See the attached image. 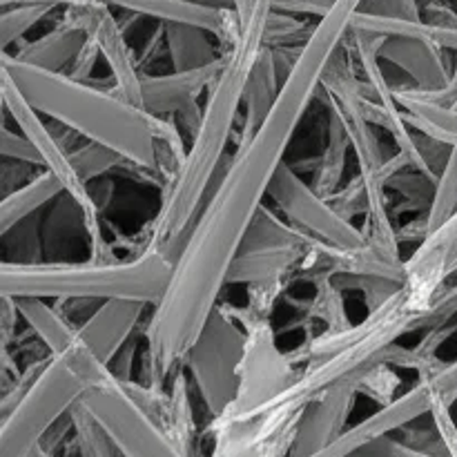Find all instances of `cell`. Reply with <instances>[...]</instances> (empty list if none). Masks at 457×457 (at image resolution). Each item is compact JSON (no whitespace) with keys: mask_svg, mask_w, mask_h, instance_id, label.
<instances>
[{"mask_svg":"<svg viewBox=\"0 0 457 457\" xmlns=\"http://www.w3.org/2000/svg\"><path fill=\"white\" fill-rule=\"evenodd\" d=\"M286 219L320 244L339 250L369 248L364 230L344 217L333 201L321 196L311 183L303 181L295 168L284 163L272 179L268 192Z\"/></svg>","mask_w":457,"mask_h":457,"instance_id":"obj_12","label":"cell"},{"mask_svg":"<svg viewBox=\"0 0 457 457\" xmlns=\"http://www.w3.org/2000/svg\"><path fill=\"white\" fill-rule=\"evenodd\" d=\"M165 49L179 71L210 67L223 58L217 36L195 25H165Z\"/></svg>","mask_w":457,"mask_h":457,"instance_id":"obj_24","label":"cell"},{"mask_svg":"<svg viewBox=\"0 0 457 457\" xmlns=\"http://www.w3.org/2000/svg\"><path fill=\"white\" fill-rule=\"evenodd\" d=\"M174 262L161 250L143 245L129 259H89V262H3L0 295L13 299L38 297L76 302V299H125L156 306L172 279Z\"/></svg>","mask_w":457,"mask_h":457,"instance_id":"obj_4","label":"cell"},{"mask_svg":"<svg viewBox=\"0 0 457 457\" xmlns=\"http://www.w3.org/2000/svg\"><path fill=\"white\" fill-rule=\"evenodd\" d=\"M0 92H3L4 112L12 116L16 128L21 129V132L34 143L36 150H38L40 168L56 174L58 181L65 187V195H70L85 212V237H87L89 244V257L98 259V262L116 259L112 244L105 237V230H103L101 205L94 201L89 183H85L83 179L79 177V172H76L65 143L54 134V129L49 128L45 116L40 114L36 107H31V103L21 94V89H18L12 80L4 79V76L3 85H0Z\"/></svg>","mask_w":457,"mask_h":457,"instance_id":"obj_8","label":"cell"},{"mask_svg":"<svg viewBox=\"0 0 457 457\" xmlns=\"http://www.w3.org/2000/svg\"><path fill=\"white\" fill-rule=\"evenodd\" d=\"M384 65H393L422 92H437L449 87L453 74L445 58V49L422 38H384L379 47Z\"/></svg>","mask_w":457,"mask_h":457,"instance_id":"obj_19","label":"cell"},{"mask_svg":"<svg viewBox=\"0 0 457 457\" xmlns=\"http://www.w3.org/2000/svg\"><path fill=\"white\" fill-rule=\"evenodd\" d=\"M457 275V212L440 230L420 241L406 259V295L418 311L427 312L433 295Z\"/></svg>","mask_w":457,"mask_h":457,"instance_id":"obj_15","label":"cell"},{"mask_svg":"<svg viewBox=\"0 0 457 457\" xmlns=\"http://www.w3.org/2000/svg\"><path fill=\"white\" fill-rule=\"evenodd\" d=\"M83 404L123 457H187L114 375L94 386L83 397Z\"/></svg>","mask_w":457,"mask_h":457,"instance_id":"obj_10","label":"cell"},{"mask_svg":"<svg viewBox=\"0 0 457 457\" xmlns=\"http://www.w3.org/2000/svg\"><path fill=\"white\" fill-rule=\"evenodd\" d=\"M400 386L395 370H391V364H379L378 369L370 370L360 384V393L369 395L370 400L379 402V404H388L395 400V388Z\"/></svg>","mask_w":457,"mask_h":457,"instance_id":"obj_35","label":"cell"},{"mask_svg":"<svg viewBox=\"0 0 457 457\" xmlns=\"http://www.w3.org/2000/svg\"><path fill=\"white\" fill-rule=\"evenodd\" d=\"M18 311H21L22 321L31 328V333L43 342L49 355H58V353L67 351L71 344L79 339V328L70 324L61 312L54 306H49L47 299L38 297H25L16 299Z\"/></svg>","mask_w":457,"mask_h":457,"instance_id":"obj_25","label":"cell"},{"mask_svg":"<svg viewBox=\"0 0 457 457\" xmlns=\"http://www.w3.org/2000/svg\"><path fill=\"white\" fill-rule=\"evenodd\" d=\"M360 12L375 13V16H395V18H422L420 0H364Z\"/></svg>","mask_w":457,"mask_h":457,"instance_id":"obj_37","label":"cell"},{"mask_svg":"<svg viewBox=\"0 0 457 457\" xmlns=\"http://www.w3.org/2000/svg\"><path fill=\"white\" fill-rule=\"evenodd\" d=\"M232 312L248 330V348L241 364L239 395L221 418L214 420V424L239 422L254 409L279 395L295 379L290 357L277 351L270 317H259L248 308H232Z\"/></svg>","mask_w":457,"mask_h":457,"instance_id":"obj_11","label":"cell"},{"mask_svg":"<svg viewBox=\"0 0 457 457\" xmlns=\"http://www.w3.org/2000/svg\"><path fill=\"white\" fill-rule=\"evenodd\" d=\"M54 7L49 4H9L0 13V49L9 52L31 27L38 25Z\"/></svg>","mask_w":457,"mask_h":457,"instance_id":"obj_33","label":"cell"},{"mask_svg":"<svg viewBox=\"0 0 457 457\" xmlns=\"http://www.w3.org/2000/svg\"><path fill=\"white\" fill-rule=\"evenodd\" d=\"M333 284L339 290H357V293L364 295L366 306L369 311L384 306L391 297H395L402 288H404V281L395 279V277H384V275H357V272H335L330 275Z\"/></svg>","mask_w":457,"mask_h":457,"instance_id":"obj_31","label":"cell"},{"mask_svg":"<svg viewBox=\"0 0 457 457\" xmlns=\"http://www.w3.org/2000/svg\"><path fill=\"white\" fill-rule=\"evenodd\" d=\"M105 3L163 25H195L208 29L210 34L217 36L223 49L230 47L239 34L235 9L212 7L196 0H105Z\"/></svg>","mask_w":457,"mask_h":457,"instance_id":"obj_16","label":"cell"},{"mask_svg":"<svg viewBox=\"0 0 457 457\" xmlns=\"http://www.w3.org/2000/svg\"><path fill=\"white\" fill-rule=\"evenodd\" d=\"M457 212V147H451L449 161L433 186L431 204L424 217V232L433 235ZM424 237V239H427Z\"/></svg>","mask_w":457,"mask_h":457,"instance_id":"obj_29","label":"cell"},{"mask_svg":"<svg viewBox=\"0 0 457 457\" xmlns=\"http://www.w3.org/2000/svg\"><path fill=\"white\" fill-rule=\"evenodd\" d=\"M361 4L364 0H337L315 22V29L302 43L297 61L286 74L270 114L253 138L237 145L235 159L205 199L174 259L168 290L152 306L143 330L145 386L165 391L186 366L192 344L219 306L245 232L263 208L272 179L286 163V150L321 89L330 58L348 38L353 18Z\"/></svg>","mask_w":457,"mask_h":457,"instance_id":"obj_1","label":"cell"},{"mask_svg":"<svg viewBox=\"0 0 457 457\" xmlns=\"http://www.w3.org/2000/svg\"><path fill=\"white\" fill-rule=\"evenodd\" d=\"M0 154H3L4 161H16V163L38 165L40 168V154L34 143L21 129L16 132L9 125L0 128Z\"/></svg>","mask_w":457,"mask_h":457,"instance_id":"obj_34","label":"cell"},{"mask_svg":"<svg viewBox=\"0 0 457 457\" xmlns=\"http://www.w3.org/2000/svg\"><path fill=\"white\" fill-rule=\"evenodd\" d=\"M445 3H457V0H445Z\"/></svg>","mask_w":457,"mask_h":457,"instance_id":"obj_42","label":"cell"},{"mask_svg":"<svg viewBox=\"0 0 457 457\" xmlns=\"http://www.w3.org/2000/svg\"><path fill=\"white\" fill-rule=\"evenodd\" d=\"M315 244L281 245V248H259L239 253L237 254L235 263H232L230 272H228V286H254L263 284V281L286 277L293 268L303 266V262L311 259Z\"/></svg>","mask_w":457,"mask_h":457,"instance_id":"obj_21","label":"cell"},{"mask_svg":"<svg viewBox=\"0 0 457 457\" xmlns=\"http://www.w3.org/2000/svg\"><path fill=\"white\" fill-rule=\"evenodd\" d=\"M112 375L80 339L67 351L49 355L40 373L0 411V457H31L58 422Z\"/></svg>","mask_w":457,"mask_h":457,"instance_id":"obj_5","label":"cell"},{"mask_svg":"<svg viewBox=\"0 0 457 457\" xmlns=\"http://www.w3.org/2000/svg\"><path fill=\"white\" fill-rule=\"evenodd\" d=\"M348 150H351V138H348L346 128H344L342 119L333 110H328V141H326L320 163H317L315 172H312L311 183L326 199H330L337 192V187L342 186Z\"/></svg>","mask_w":457,"mask_h":457,"instance_id":"obj_26","label":"cell"},{"mask_svg":"<svg viewBox=\"0 0 457 457\" xmlns=\"http://www.w3.org/2000/svg\"><path fill=\"white\" fill-rule=\"evenodd\" d=\"M71 163H74L76 172L83 179L85 183L98 181L101 177L110 174L112 170H116L119 165H129L119 152H114L112 147L103 145V143L87 141L83 145L70 150Z\"/></svg>","mask_w":457,"mask_h":457,"instance_id":"obj_32","label":"cell"},{"mask_svg":"<svg viewBox=\"0 0 457 457\" xmlns=\"http://www.w3.org/2000/svg\"><path fill=\"white\" fill-rule=\"evenodd\" d=\"M321 92H324L328 110H333L342 119L351 138V147L357 154V170H360L357 174L364 181L366 195H369V212L361 228L369 245L391 257H400V237L391 223L386 196V165L391 156H386L375 134V125L366 116L364 80L357 79L353 70V54L348 52L346 40L326 67Z\"/></svg>","mask_w":457,"mask_h":457,"instance_id":"obj_6","label":"cell"},{"mask_svg":"<svg viewBox=\"0 0 457 457\" xmlns=\"http://www.w3.org/2000/svg\"><path fill=\"white\" fill-rule=\"evenodd\" d=\"M89 3V0H0L3 7L9 4H49V7H74V4Z\"/></svg>","mask_w":457,"mask_h":457,"instance_id":"obj_40","label":"cell"},{"mask_svg":"<svg viewBox=\"0 0 457 457\" xmlns=\"http://www.w3.org/2000/svg\"><path fill=\"white\" fill-rule=\"evenodd\" d=\"M221 62L199 70H174L172 74H143V110L152 116L199 114L196 98L208 92L210 83L221 70Z\"/></svg>","mask_w":457,"mask_h":457,"instance_id":"obj_17","label":"cell"},{"mask_svg":"<svg viewBox=\"0 0 457 457\" xmlns=\"http://www.w3.org/2000/svg\"><path fill=\"white\" fill-rule=\"evenodd\" d=\"M245 348L248 330L230 306L219 303L192 344L183 366L214 420L221 418L239 395Z\"/></svg>","mask_w":457,"mask_h":457,"instance_id":"obj_7","label":"cell"},{"mask_svg":"<svg viewBox=\"0 0 457 457\" xmlns=\"http://www.w3.org/2000/svg\"><path fill=\"white\" fill-rule=\"evenodd\" d=\"M346 457H397L395 453V440L393 436L379 437V440L370 442V445L361 446V449L353 451Z\"/></svg>","mask_w":457,"mask_h":457,"instance_id":"obj_39","label":"cell"},{"mask_svg":"<svg viewBox=\"0 0 457 457\" xmlns=\"http://www.w3.org/2000/svg\"><path fill=\"white\" fill-rule=\"evenodd\" d=\"M87 31L79 22H74L71 18H67L62 13L61 22L52 31L43 34L40 38L25 43L21 52H16L13 56L25 62H31L36 67H43V70L70 74L76 58L80 56V52L87 45Z\"/></svg>","mask_w":457,"mask_h":457,"instance_id":"obj_20","label":"cell"},{"mask_svg":"<svg viewBox=\"0 0 457 457\" xmlns=\"http://www.w3.org/2000/svg\"><path fill=\"white\" fill-rule=\"evenodd\" d=\"M71 424H74L71 428H74L79 457H123L96 418L85 409L83 402L71 409Z\"/></svg>","mask_w":457,"mask_h":457,"instance_id":"obj_30","label":"cell"},{"mask_svg":"<svg viewBox=\"0 0 457 457\" xmlns=\"http://www.w3.org/2000/svg\"><path fill=\"white\" fill-rule=\"evenodd\" d=\"M145 308V303L125 299L101 302V306L79 326V339L103 364L110 366L125 344L134 339Z\"/></svg>","mask_w":457,"mask_h":457,"instance_id":"obj_18","label":"cell"},{"mask_svg":"<svg viewBox=\"0 0 457 457\" xmlns=\"http://www.w3.org/2000/svg\"><path fill=\"white\" fill-rule=\"evenodd\" d=\"M62 195H65V187L49 170H40V174H36L34 179L13 187L0 201V237L9 235L13 228L27 221L36 210L61 199Z\"/></svg>","mask_w":457,"mask_h":457,"instance_id":"obj_23","label":"cell"},{"mask_svg":"<svg viewBox=\"0 0 457 457\" xmlns=\"http://www.w3.org/2000/svg\"><path fill=\"white\" fill-rule=\"evenodd\" d=\"M31 457H54V455L49 453V451H45L43 446H38V449H36L34 453H31Z\"/></svg>","mask_w":457,"mask_h":457,"instance_id":"obj_41","label":"cell"},{"mask_svg":"<svg viewBox=\"0 0 457 457\" xmlns=\"http://www.w3.org/2000/svg\"><path fill=\"white\" fill-rule=\"evenodd\" d=\"M65 16L79 22L101 49L107 67L114 79V92L125 101L143 107V74L138 61L125 38V29L112 13V4L105 0H89V3L65 7Z\"/></svg>","mask_w":457,"mask_h":457,"instance_id":"obj_13","label":"cell"},{"mask_svg":"<svg viewBox=\"0 0 457 457\" xmlns=\"http://www.w3.org/2000/svg\"><path fill=\"white\" fill-rule=\"evenodd\" d=\"M272 12V0H245L235 9L239 34L230 47L223 49L221 70L205 92L186 159L165 186L161 210L147 230L145 245L161 250L172 262L195 226L226 154L237 114L244 107L245 85L268 45L266 31Z\"/></svg>","mask_w":457,"mask_h":457,"instance_id":"obj_2","label":"cell"},{"mask_svg":"<svg viewBox=\"0 0 457 457\" xmlns=\"http://www.w3.org/2000/svg\"><path fill=\"white\" fill-rule=\"evenodd\" d=\"M0 70L45 119L112 147L134 168L159 172L154 123L141 105L125 101L114 89L31 65L12 52H3Z\"/></svg>","mask_w":457,"mask_h":457,"instance_id":"obj_3","label":"cell"},{"mask_svg":"<svg viewBox=\"0 0 457 457\" xmlns=\"http://www.w3.org/2000/svg\"><path fill=\"white\" fill-rule=\"evenodd\" d=\"M337 0H272V9L281 13H293V16H311L324 18Z\"/></svg>","mask_w":457,"mask_h":457,"instance_id":"obj_38","label":"cell"},{"mask_svg":"<svg viewBox=\"0 0 457 457\" xmlns=\"http://www.w3.org/2000/svg\"><path fill=\"white\" fill-rule=\"evenodd\" d=\"M457 402V360L437 366L431 373L420 375L418 382L382 404L373 415L361 420L355 427H348L328 449L320 451L312 457H346L353 451L388 437L397 431H404L409 424L418 422L424 415H431L437 406H453Z\"/></svg>","mask_w":457,"mask_h":457,"instance_id":"obj_9","label":"cell"},{"mask_svg":"<svg viewBox=\"0 0 457 457\" xmlns=\"http://www.w3.org/2000/svg\"><path fill=\"white\" fill-rule=\"evenodd\" d=\"M330 201L346 219H353L355 214H364L366 217V212H369V195H366L364 181L360 179V174L344 190L335 192Z\"/></svg>","mask_w":457,"mask_h":457,"instance_id":"obj_36","label":"cell"},{"mask_svg":"<svg viewBox=\"0 0 457 457\" xmlns=\"http://www.w3.org/2000/svg\"><path fill=\"white\" fill-rule=\"evenodd\" d=\"M360 384V378L344 379L308 402L295 422L293 442L286 457H312L328 449L348 428Z\"/></svg>","mask_w":457,"mask_h":457,"instance_id":"obj_14","label":"cell"},{"mask_svg":"<svg viewBox=\"0 0 457 457\" xmlns=\"http://www.w3.org/2000/svg\"><path fill=\"white\" fill-rule=\"evenodd\" d=\"M286 76H281L279 61H277L275 47L266 45L262 56L254 62V70L250 74L248 85H245L244 94V128H241V141H248L254 137L259 128L263 125L266 116L270 114L272 105L279 98L281 85H284Z\"/></svg>","mask_w":457,"mask_h":457,"instance_id":"obj_22","label":"cell"},{"mask_svg":"<svg viewBox=\"0 0 457 457\" xmlns=\"http://www.w3.org/2000/svg\"><path fill=\"white\" fill-rule=\"evenodd\" d=\"M402 110H404L406 120L418 132L449 147H457V107L436 105V103L424 101L418 94H406L402 98Z\"/></svg>","mask_w":457,"mask_h":457,"instance_id":"obj_27","label":"cell"},{"mask_svg":"<svg viewBox=\"0 0 457 457\" xmlns=\"http://www.w3.org/2000/svg\"><path fill=\"white\" fill-rule=\"evenodd\" d=\"M165 431L177 442L179 449L187 457H195L196 449V424L192 415L190 391H187L186 369L179 370L170 382L168 393V415H165Z\"/></svg>","mask_w":457,"mask_h":457,"instance_id":"obj_28","label":"cell"}]
</instances>
